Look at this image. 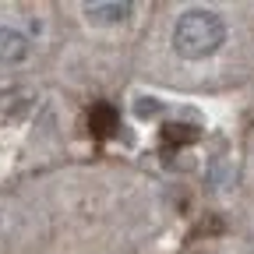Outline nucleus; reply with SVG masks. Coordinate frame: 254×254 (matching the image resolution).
Masks as SVG:
<instances>
[{
  "instance_id": "obj_1",
  "label": "nucleus",
  "mask_w": 254,
  "mask_h": 254,
  "mask_svg": "<svg viewBox=\"0 0 254 254\" xmlns=\"http://www.w3.org/2000/svg\"><path fill=\"white\" fill-rule=\"evenodd\" d=\"M226 43V21L212 11H187L173 28V50L184 60H205Z\"/></svg>"
},
{
  "instance_id": "obj_2",
  "label": "nucleus",
  "mask_w": 254,
  "mask_h": 254,
  "mask_svg": "<svg viewBox=\"0 0 254 254\" xmlns=\"http://www.w3.org/2000/svg\"><path fill=\"white\" fill-rule=\"evenodd\" d=\"M134 11L131 0H99V4H85V18L92 25H120Z\"/></svg>"
},
{
  "instance_id": "obj_3",
  "label": "nucleus",
  "mask_w": 254,
  "mask_h": 254,
  "mask_svg": "<svg viewBox=\"0 0 254 254\" xmlns=\"http://www.w3.org/2000/svg\"><path fill=\"white\" fill-rule=\"evenodd\" d=\"M28 57V39L18 28H0V64H18Z\"/></svg>"
},
{
  "instance_id": "obj_4",
  "label": "nucleus",
  "mask_w": 254,
  "mask_h": 254,
  "mask_svg": "<svg viewBox=\"0 0 254 254\" xmlns=\"http://www.w3.org/2000/svg\"><path fill=\"white\" fill-rule=\"evenodd\" d=\"M88 131H92L95 138H110V134L117 131V110H113L110 103H95V106L88 110Z\"/></svg>"
}]
</instances>
